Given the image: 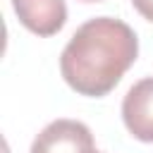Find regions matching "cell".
<instances>
[{"label":"cell","mask_w":153,"mask_h":153,"mask_svg":"<svg viewBox=\"0 0 153 153\" xmlns=\"http://www.w3.org/2000/svg\"><path fill=\"white\" fill-rule=\"evenodd\" d=\"M139 41L129 24L112 17H96L81 24L60 55L62 79L81 96L110 93L134 65Z\"/></svg>","instance_id":"1"},{"label":"cell","mask_w":153,"mask_h":153,"mask_svg":"<svg viewBox=\"0 0 153 153\" xmlns=\"http://www.w3.org/2000/svg\"><path fill=\"white\" fill-rule=\"evenodd\" d=\"M93 136L84 122L55 120L31 143V153H93Z\"/></svg>","instance_id":"2"},{"label":"cell","mask_w":153,"mask_h":153,"mask_svg":"<svg viewBox=\"0 0 153 153\" xmlns=\"http://www.w3.org/2000/svg\"><path fill=\"white\" fill-rule=\"evenodd\" d=\"M122 120L129 134L153 143V76L136 81L122 100Z\"/></svg>","instance_id":"3"},{"label":"cell","mask_w":153,"mask_h":153,"mask_svg":"<svg viewBox=\"0 0 153 153\" xmlns=\"http://www.w3.org/2000/svg\"><path fill=\"white\" fill-rule=\"evenodd\" d=\"M19 22L38 36L57 33L67 22L65 0H12Z\"/></svg>","instance_id":"4"},{"label":"cell","mask_w":153,"mask_h":153,"mask_svg":"<svg viewBox=\"0 0 153 153\" xmlns=\"http://www.w3.org/2000/svg\"><path fill=\"white\" fill-rule=\"evenodd\" d=\"M131 5L143 19L153 22V0H131Z\"/></svg>","instance_id":"5"},{"label":"cell","mask_w":153,"mask_h":153,"mask_svg":"<svg viewBox=\"0 0 153 153\" xmlns=\"http://www.w3.org/2000/svg\"><path fill=\"white\" fill-rule=\"evenodd\" d=\"M81 2H100V0H81Z\"/></svg>","instance_id":"6"},{"label":"cell","mask_w":153,"mask_h":153,"mask_svg":"<svg viewBox=\"0 0 153 153\" xmlns=\"http://www.w3.org/2000/svg\"><path fill=\"white\" fill-rule=\"evenodd\" d=\"M93 153H98V151H93Z\"/></svg>","instance_id":"7"}]
</instances>
